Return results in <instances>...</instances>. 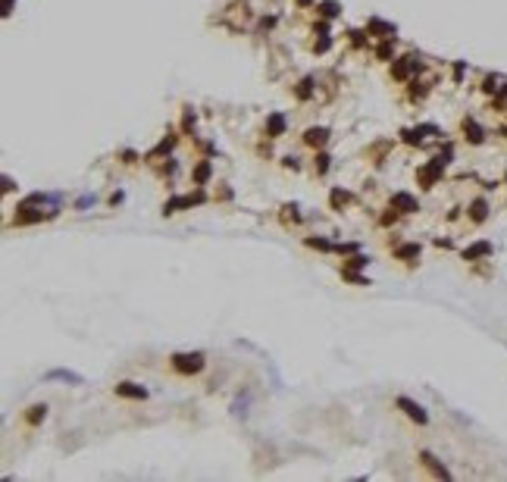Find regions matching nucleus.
Listing matches in <instances>:
<instances>
[{
    "label": "nucleus",
    "mask_w": 507,
    "mask_h": 482,
    "mask_svg": "<svg viewBox=\"0 0 507 482\" xmlns=\"http://www.w3.org/2000/svg\"><path fill=\"white\" fill-rule=\"evenodd\" d=\"M173 369H176V373H185V376L201 373V369H204V354H201V351H194V354H176L173 357Z\"/></svg>",
    "instance_id": "f257e3e1"
},
{
    "label": "nucleus",
    "mask_w": 507,
    "mask_h": 482,
    "mask_svg": "<svg viewBox=\"0 0 507 482\" xmlns=\"http://www.w3.org/2000/svg\"><path fill=\"white\" fill-rule=\"evenodd\" d=\"M398 407H401L404 413H407L410 420H417L419 426H423V423H429V413H426L423 407H419V404H414L410 398H398Z\"/></svg>",
    "instance_id": "f03ea898"
},
{
    "label": "nucleus",
    "mask_w": 507,
    "mask_h": 482,
    "mask_svg": "<svg viewBox=\"0 0 507 482\" xmlns=\"http://www.w3.org/2000/svg\"><path fill=\"white\" fill-rule=\"evenodd\" d=\"M391 207H398L401 213H417V210H419L417 197H410L407 191H398V194H391Z\"/></svg>",
    "instance_id": "7ed1b4c3"
},
{
    "label": "nucleus",
    "mask_w": 507,
    "mask_h": 482,
    "mask_svg": "<svg viewBox=\"0 0 507 482\" xmlns=\"http://www.w3.org/2000/svg\"><path fill=\"white\" fill-rule=\"evenodd\" d=\"M44 379H47V382H69V385H82L85 382V379L79 373H72V369H50Z\"/></svg>",
    "instance_id": "20e7f679"
},
{
    "label": "nucleus",
    "mask_w": 507,
    "mask_h": 482,
    "mask_svg": "<svg viewBox=\"0 0 507 482\" xmlns=\"http://www.w3.org/2000/svg\"><path fill=\"white\" fill-rule=\"evenodd\" d=\"M304 141L310 144V148H320V144H326L329 141V128H307V135H304Z\"/></svg>",
    "instance_id": "39448f33"
},
{
    "label": "nucleus",
    "mask_w": 507,
    "mask_h": 482,
    "mask_svg": "<svg viewBox=\"0 0 507 482\" xmlns=\"http://www.w3.org/2000/svg\"><path fill=\"white\" fill-rule=\"evenodd\" d=\"M266 132H269V138H279L282 132H285V116H282V113H272L269 119H266Z\"/></svg>",
    "instance_id": "423d86ee"
},
{
    "label": "nucleus",
    "mask_w": 507,
    "mask_h": 482,
    "mask_svg": "<svg viewBox=\"0 0 507 482\" xmlns=\"http://www.w3.org/2000/svg\"><path fill=\"white\" fill-rule=\"evenodd\" d=\"M116 394H122V398H144V392L141 385H135V382H122V385H116Z\"/></svg>",
    "instance_id": "0eeeda50"
},
{
    "label": "nucleus",
    "mask_w": 507,
    "mask_h": 482,
    "mask_svg": "<svg viewBox=\"0 0 507 482\" xmlns=\"http://www.w3.org/2000/svg\"><path fill=\"white\" fill-rule=\"evenodd\" d=\"M463 128L470 132V141H473V144H479V141H482V128H479L476 122H463Z\"/></svg>",
    "instance_id": "6e6552de"
},
{
    "label": "nucleus",
    "mask_w": 507,
    "mask_h": 482,
    "mask_svg": "<svg viewBox=\"0 0 507 482\" xmlns=\"http://www.w3.org/2000/svg\"><path fill=\"white\" fill-rule=\"evenodd\" d=\"M423 463H426V467H432V470L438 473V476H448V470H445L442 463H438V460L432 457V454H423Z\"/></svg>",
    "instance_id": "1a4fd4ad"
},
{
    "label": "nucleus",
    "mask_w": 507,
    "mask_h": 482,
    "mask_svg": "<svg viewBox=\"0 0 507 482\" xmlns=\"http://www.w3.org/2000/svg\"><path fill=\"white\" fill-rule=\"evenodd\" d=\"M488 251H492V244H485V241H482V244H476V247H470V251H467V254H463V257H467V260H473V257H482V254H488Z\"/></svg>",
    "instance_id": "9d476101"
},
{
    "label": "nucleus",
    "mask_w": 507,
    "mask_h": 482,
    "mask_svg": "<svg viewBox=\"0 0 507 482\" xmlns=\"http://www.w3.org/2000/svg\"><path fill=\"white\" fill-rule=\"evenodd\" d=\"M194 179H197V185L207 182V179H210V163H201V166H197V172H194Z\"/></svg>",
    "instance_id": "9b49d317"
},
{
    "label": "nucleus",
    "mask_w": 507,
    "mask_h": 482,
    "mask_svg": "<svg viewBox=\"0 0 507 482\" xmlns=\"http://www.w3.org/2000/svg\"><path fill=\"white\" fill-rule=\"evenodd\" d=\"M398 257H419V244H404V247H398Z\"/></svg>",
    "instance_id": "f8f14e48"
},
{
    "label": "nucleus",
    "mask_w": 507,
    "mask_h": 482,
    "mask_svg": "<svg viewBox=\"0 0 507 482\" xmlns=\"http://www.w3.org/2000/svg\"><path fill=\"white\" fill-rule=\"evenodd\" d=\"M326 169H329V153H320V157H316V172L323 176Z\"/></svg>",
    "instance_id": "ddd939ff"
},
{
    "label": "nucleus",
    "mask_w": 507,
    "mask_h": 482,
    "mask_svg": "<svg viewBox=\"0 0 507 482\" xmlns=\"http://www.w3.org/2000/svg\"><path fill=\"white\" fill-rule=\"evenodd\" d=\"M351 197L345 194V191H332V207H341V204H348Z\"/></svg>",
    "instance_id": "4468645a"
},
{
    "label": "nucleus",
    "mask_w": 507,
    "mask_h": 482,
    "mask_svg": "<svg viewBox=\"0 0 507 482\" xmlns=\"http://www.w3.org/2000/svg\"><path fill=\"white\" fill-rule=\"evenodd\" d=\"M473 219H485V204H482V201L473 204Z\"/></svg>",
    "instance_id": "2eb2a0df"
},
{
    "label": "nucleus",
    "mask_w": 507,
    "mask_h": 482,
    "mask_svg": "<svg viewBox=\"0 0 507 482\" xmlns=\"http://www.w3.org/2000/svg\"><path fill=\"white\" fill-rule=\"evenodd\" d=\"M44 404H41V407H31V413H29V420H31V423H38V420H44Z\"/></svg>",
    "instance_id": "dca6fc26"
},
{
    "label": "nucleus",
    "mask_w": 507,
    "mask_h": 482,
    "mask_svg": "<svg viewBox=\"0 0 507 482\" xmlns=\"http://www.w3.org/2000/svg\"><path fill=\"white\" fill-rule=\"evenodd\" d=\"M320 13H323V16H338V6H335V3H323Z\"/></svg>",
    "instance_id": "f3484780"
},
{
    "label": "nucleus",
    "mask_w": 507,
    "mask_h": 482,
    "mask_svg": "<svg viewBox=\"0 0 507 482\" xmlns=\"http://www.w3.org/2000/svg\"><path fill=\"white\" fill-rule=\"evenodd\" d=\"M310 79H304V82H300V88H298V97H307V94H310Z\"/></svg>",
    "instance_id": "a211bd4d"
},
{
    "label": "nucleus",
    "mask_w": 507,
    "mask_h": 482,
    "mask_svg": "<svg viewBox=\"0 0 507 482\" xmlns=\"http://www.w3.org/2000/svg\"><path fill=\"white\" fill-rule=\"evenodd\" d=\"M354 266H366V257H354V260H351L345 270H354Z\"/></svg>",
    "instance_id": "6ab92c4d"
},
{
    "label": "nucleus",
    "mask_w": 507,
    "mask_h": 482,
    "mask_svg": "<svg viewBox=\"0 0 507 482\" xmlns=\"http://www.w3.org/2000/svg\"><path fill=\"white\" fill-rule=\"evenodd\" d=\"M391 54H394V50H391V44H382V47H379V57H382V60H388Z\"/></svg>",
    "instance_id": "aec40b11"
}]
</instances>
